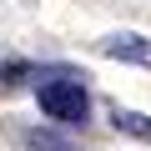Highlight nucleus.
<instances>
[{"instance_id":"obj_5","label":"nucleus","mask_w":151,"mask_h":151,"mask_svg":"<svg viewBox=\"0 0 151 151\" xmlns=\"http://www.w3.org/2000/svg\"><path fill=\"white\" fill-rule=\"evenodd\" d=\"M20 76H35L30 65H20V60H10L5 70H0V86H20Z\"/></svg>"},{"instance_id":"obj_2","label":"nucleus","mask_w":151,"mask_h":151,"mask_svg":"<svg viewBox=\"0 0 151 151\" xmlns=\"http://www.w3.org/2000/svg\"><path fill=\"white\" fill-rule=\"evenodd\" d=\"M101 55L126 60V65H151V40H146V35H136V30H116V35H106V40H101Z\"/></svg>"},{"instance_id":"obj_4","label":"nucleus","mask_w":151,"mask_h":151,"mask_svg":"<svg viewBox=\"0 0 151 151\" xmlns=\"http://www.w3.org/2000/svg\"><path fill=\"white\" fill-rule=\"evenodd\" d=\"M20 146L25 151H76L65 136H55V131H20Z\"/></svg>"},{"instance_id":"obj_3","label":"nucleus","mask_w":151,"mask_h":151,"mask_svg":"<svg viewBox=\"0 0 151 151\" xmlns=\"http://www.w3.org/2000/svg\"><path fill=\"white\" fill-rule=\"evenodd\" d=\"M111 121H116V131H126L136 141H151V116H141L131 106H111Z\"/></svg>"},{"instance_id":"obj_1","label":"nucleus","mask_w":151,"mask_h":151,"mask_svg":"<svg viewBox=\"0 0 151 151\" xmlns=\"http://www.w3.org/2000/svg\"><path fill=\"white\" fill-rule=\"evenodd\" d=\"M35 101H40V116L76 131L91 121V91H86V76L70 70V65H40L35 70Z\"/></svg>"}]
</instances>
